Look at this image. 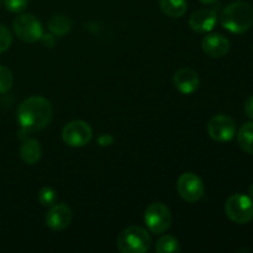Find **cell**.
Returning a JSON list of instances; mask_svg holds the SVG:
<instances>
[{
    "label": "cell",
    "instance_id": "1",
    "mask_svg": "<svg viewBox=\"0 0 253 253\" xmlns=\"http://www.w3.org/2000/svg\"><path fill=\"white\" fill-rule=\"evenodd\" d=\"M53 109L43 96H30L17 109V121L25 131H39L52 120Z\"/></svg>",
    "mask_w": 253,
    "mask_h": 253
},
{
    "label": "cell",
    "instance_id": "2",
    "mask_svg": "<svg viewBox=\"0 0 253 253\" xmlns=\"http://www.w3.org/2000/svg\"><path fill=\"white\" fill-rule=\"evenodd\" d=\"M222 27L232 34H245L253 25V9L245 1L227 5L220 15Z\"/></svg>",
    "mask_w": 253,
    "mask_h": 253
},
{
    "label": "cell",
    "instance_id": "3",
    "mask_svg": "<svg viewBox=\"0 0 253 253\" xmlns=\"http://www.w3.org/2000/svg\"><path fill=\"white\" fill-rule=\"evenodd\" d=\"M150 234L140 226H130L118 237V247L123 253H145L150 250Z\"/></svg>",
    "mask_w": 253,
    "mask_h": 253
},
{
    "label": "cell",
    "instance_id": "4",
    "mask_svg": "<svg viewBox=\"0 0 253 253\" xmlns=\"http://www.w3.org/2000/svg\"><path fill=\"white\" fill-rule=\"evenodd\" d=\"M225 212L231 221L247 224L253 219V199L240 193L231 195L225 203Z\"/></svg>",
    "mask_w": 253,
    "mask_h": 253
},
{
    "label": "cell",
    "instance_id": "5",
    "mask_svg": "<svg viewBox=\"0 0 253 253\" xmlns=\"http://www.w3.org/2000/svg\"><path fill=\"white\" fill-rule=\"evenodd\" d=\"M172 221V212L162 203H152L146 208L145 222L152 234H165L170 227Z\"/></svg>",
    "mask_w": 253,
    "mask_h": 253
},
{
    "label": "cell",
    "instance_id": "6",
    "mask_svg": "<svg viewBox=\"0 0 253 253\" xmlns=\"http://www.w3.org/2000/svg\"><path fill=\"white\" fill-rule=\"evenodd\" d=\"M15 35L26 43H34L43 36V27L41 22L32 14H21L15 17L12 22Z\"/></svg>",
    "mask_w": 253,
    "mask_h": 253
},
{
    "label": "cell",
    "instance_id": "7",
    "mask_svg": "<svg viewBox=\"0 0 253 253\" xmlns=\"http://www.w3.org/2000/svg\"><path fill=\"white\" fill-rule=\"evenodd\" d=\"M93 136L90 125L83 120H73L67 124L62 131V138L69 147H83L88 145Z\"/></svg>",
    "mask_w": 253,
    "mask_h": 253
},
{
    "label": "cell",
    "instance_id": "8",
    "mask_svg": "<svg viewBox=\"0 0 253 253\" xmlns=\"http://www.w3.org/2000/svg\"><path fill=\"white\" fill-rule=\"evenodd\" d=\"M208 133L217 142H229L236 135V123L229 115H215L208 123Z\"/></svg>",
    "mask_w": 253,
    "mask_h": 253
},
{
    "label": "cell",
    "instance_id": "9",
    "mask_svg": "<svg viewBox=\"0 0 253 253\" xmlns=\"http://www.w3.org/2000/svg\"><path fill=\"white\" fill-rule=\"evenodd\" d=\"M177 189L183 200L188 203H195L204 195V182L195 173H183L177 183Z\"/></svg>",
    "mask_w": 253,
    "mask_h": 253
},
{
    "label": "cell",
    "instance_id": "10",
    "mask_svg": "<svg viewBox=\"0 0 253 253\" xmlns=\"http://www.w3.org/2000/svg\"><path fill=\"white\" fill-rule=\"evenodd\" d=\"M73 212L71 208L66 204H54L47 211L44 221L46 225L53 231H63L71 225Z\"/></svg>",
    "mask_w": 253,
    "mask_h": 253
},
{
    "label": "cell",
    "instance_id": "11",
    "mask_svg": "<svg viewBox=\"0 0 253 253\" xmlns=\"http://www.w3.org/2000/svg\"><path fill=\"white\" fill-rule=\"evenodd\" d=\"M230 41L221 34H209L202 40V49L212 58H221L230 51Z\"/></svg>",
    "mask_w": 253,
    "mask_h": 253
},
{
    "label": "cell",
    "instance_id": "12",
    "mask_svg": "<svg viewBox=\"0 0 253 253\" xmlns=\"http://www.w3.org/2000/svg\"><path fill=\"white\" fill-rule=\"evenodd\" d=\"M217 15L211 9H199L193 12L189 17V26L198 34H207L215 27Z\"/></svg>",
    "mask_w": 253,
    "mask_h": 253
},
{
    "label": "cell",
    "instance_id": "13",
    "mask_svg": "<svg viewBox=\"0 0 253 253\" xmlns=\"http://www.w3.org/2000/svg\"><path fill=\"white\" fill-rule=\"evenodd\" d=\"M173 84L179 93L188 95L199 88V76L190 68H180L173 76Z\"/></svg>",
    "mask_w": 253,
    "mask_h": 253
},
{
    "label": "cell",
    "instance_id": "14",
    "mask_svg": "<svg viewBox=\"0 0 253 253\" xmlns=\"http://www.w3.org/2000/svg\"><path fill=\"white\" fill-rule=\"evenodd\" d=\"M41 145H40V142L36 138H29L20 147V156H21V160L26 165L32 166L37 163L40 158H41Z\"/></svg>",
    "mask_w": 253,
    "mask_h": 253
},
{
    "label": "cell",
    "instance_id": "15",
    "mask_svg": "<svg viewBox=\"0 0 253 253\" xmlns=\"http://www.w3.org/2000/svg\"><path fill=\"white\" fill-rule=\"evenodd\" d=\"M160 7L167 16L178 19L187 11V0H160Z\"/></svg>",
    "mask_w": 253,
    "mask_h": 253
},
{
    "label": "cell",
    "instance_id": "16",
    "mask_svg": "<svg viewBox=\"0 0 253 253\" xmlns=\"http://www.w3.org/2000/svg\"><path fill=\"white\" fill-rule=\"evenodd\" d=\"M240 147L249 155L253 156V121L244 124L237 133Z\"/></svg>",
    "mask_w": 253,
    "mask_h": 253
},
{
    "label": "cell",
    "instance_id": "17",
    "mask_svg": "<svg viewBox=\"0 0 253 253\" xmlns=\"http://www.w3.org/2000/svg\"><path fill=\"white\" fill-rule=\"evenodd\" d=\"M72 22L64 15H53L48 21V29L56 36H63L71 30Z\"/></svg>",
    "mask_w": 253,
    "mask_h": 253
},
{
    "label": "cell",
    "instance_id": "18",
    "mask_svg": "<svg viewBox=\"0 0 253 253\" xmlns=\"http://www.w3.org/2000/svg\"><path fill=\"white\" fill-rule=\"evenodd\" d=\"M179 251V241L170 235H165L156 244V252L157 253H177Z\"/></svg>",
    "mask_w": 253,
    "mask_h": 253
},
{
    "label": "cell",
    "instance_id": "19",
    "mask_svg": "<svg viewBox=\"0 0 253 253\" xmlns=\"http://www.w3.org/2000/svg\"><path fill=\"white\" fill-rule=\"evenodd\" d=\"M57 200H58V195L57 192L51 187H43L39 193V202L41 203L43 207H53L54 204H57Z\"/></svg>",
    "mask_w": 253,
    "mask_h": 253
},
{
    "label": "cell",
    "instance_id": "20",
    "mask_svg": "<svg viewBox=\"0 0 253 253\" xmlns=\"http://www.w3.org/2000/svg\"><path fill=\"white\" fill-rule=\"evenodd\" d=\"M14 77L11 71L4 66H0V94H5L11 89Z\"/></svg>",
    "mask_w": 253,
    "mask_h": 253
},
{
    "label": "cell",
    "instance_id": "21",
    "mask_svg": "<svg viewBox=\"0 0 253 253\" xmlns=\"http://www.w3.org/2000/svg\"><path fill=\"white\" fill-rule=\"evenodd\" d=\"M12 43V35L5 25L0 24V53L5 52Z\"/></svg>",
    "mask_w": 253,
    "mask_h": 253
},
{
    "label": "cell",
    "instance_id": "22",
    "mask_svg": "<svg viewBox=\"0 0 253 253\" xmlns=\"http://www.w3.org/2000/svg\"><path fill=\"white\" fill-rule=\"evenodd\" d=\"M27 4H29V0H4L6 10H9L10 12H15V14L24 11Z\"/></svg>",
    "mask_w": 253,
    "mask_h": 253
},
{
    "label": "cell",
    "instance_id": "23",
    "mask_svg": "<svg viewBox=\"0 0 253 253\" xmlns=\"http://www.w3.org/2000/svg\"><path fill=\"white\" fill-rule=\"evenodd\" d=\"M98 143L100 147H108V146L113 145L114 143V137L109 133H103L98 137Z\"/></svg>",
    "mask_w": 253,
    "mask_h": 253
},
{
    "label": "cell",
    "instance_id": "24",
    "mask_svg": "<svg viewBox=\"0 0 253 253\" xmlns=\"http://www.w3.org/2000/svg\"><path fill=\"white\" fill-rule=\"evenodd\" d=\"M245 113L250 119H253V95L249 96L245 101Z\"/></svg>",
    "mask_w": 253,
    "mask_h": 253
},
{
    "label": "cell",
    "instance_id": "25",
    "mask_svg": "<svg viewBox=\"0 0 253 253\" xmlns=\"http://www.w3.org/2000/svg\"><path fill=\"white\" fill-rule=\"evenodd\" d=\"M41 41L46 47H53L54 43H56V39H54L53 35H51V34L43 35V36L41 37Z\"/></svg>",
    "mask_w": 253,
    "mask_h": 253
},
{
    "label": "cell",
    "instance_id": "26",
    "mask_svg": "<svg viewBox=\"0 0 253 253\" xmlns=\"http://www.w3.org/2000/svg\"><path fill=\"white\" fill-rule=\"evenodd\" d=\"M202 4H205V5H210V4H214V2H216L217 0H199Z\"/></svg>",
    "mask_w": 253,
    "mask_h": 253
},
{
    "label": "cell",
    "instance_id": "27",
    "mask_svg": "<svg viewBox=\"0 0 253 253\" xmlns=\"http://www.w3.org/2000/svg\"><path fill=\"white\" fill-rule=\"evenodd\" d=\"M249 195L253 199V183L250 185V188H249Z\"/></svg>",
    "mask_w": 253,
    "mask_h": 253
},
{
    "label": "cell",
    "instance_id": "28",
    "mask_svg": "<svg viewBox=\"0 0 253 253\" xmlns=\"http://www.w3.org/2000/svg\"><path fill=\"white\" fill-rule=\"evenodd\" d=\"M0 2H1V0H0Z\"/></svg>",
    "mask_w": 253,
    "mask_h": 253
}]
</instances>
